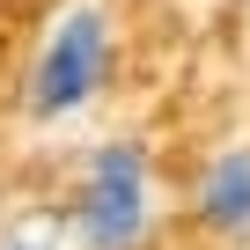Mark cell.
I'll list each match as a JSON object with an SVG mask.
<instances>
[{"mask_svg": "<svg viewBox=\"0 0 250 250\" xmlns=\"http://www.w3.org/2000/svg\"><path fill=\"white\" fill-rule=\"evenodd\" d=\"M0 250H81L66 206H8L0 213Z\"/></svg>", "mask_w": 250, "mask_h": 250, "instance_id": "277c9868", "label": "cell"}, {"mask_svg": "<svg viewBox=\"0 0 250 250\" xmlns=\"http://www.w3.org/2000/svg\"><path fill=\"white\" fill-rule=\"evenodd\" d=\"M103 81H110V22L96 8H74L44 37V52L30 66V88H22V110L37 125H66L103 96Z\"/></svg>", "mask_w": 250, "mask_h": 250, "instance_id": "7a4b0ae2", "label": "cell"}, {"mask_svg": "<svg viewBox=\"0 0 250 250\" xmlns=\"http://www.w3.org/2000/svg\"><path fill=\"white\" fill-rule=\"evenodd\" d=\"M74 243L81 250H147L155 235V162L140 140H103L66 199Z\"/></svg>", "mask_w": 250, "mask_h": 250, "instance_id": "6da1fadb", "label": "cell"}, {"mask_svg": "<svg viewBox=\"0 0 250 250\" xmlns=\"http://www.w3.org/2000/svg\"><path fill=\"white\" fill-rule=\"evenodd\" d=\"M191 213H199L213 235H228V243L250 235V147H228V155L206 162V177H199V191H191Z\"/></svg>", "mask_w": 250, "mask_h": 250, "instance_id": "3957f363", "label": "cell"}]
</instances>
